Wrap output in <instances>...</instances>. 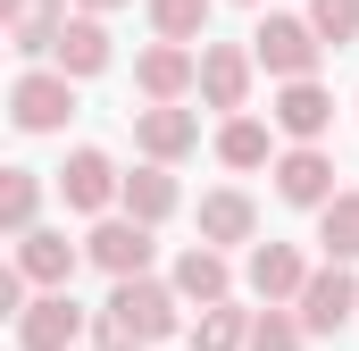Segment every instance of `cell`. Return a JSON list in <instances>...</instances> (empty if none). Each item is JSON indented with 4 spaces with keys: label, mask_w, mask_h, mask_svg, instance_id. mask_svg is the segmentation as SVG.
Here are the masks:
<instances>
[{
    "label": "cell",
    "mask_w": 359,
    "mask_h": 351,
    "mask_svg": "<svg viewBox=\"0 0 359 351\" xmlns=\"http://www.w3.org/2000/svg\"><path fill=\"white\" fill-rule=\"evenodd\" d=\"M100 326L151 351V343H168V335L184 326V293H176V284H159V276H126V284L109 293V318H100Z\"/></svg>",
    "instance_id": "1"
},
{
    "label": "cell",
    "mask_w": 359,
    "mask_h": 351,
    "mask_svg": "<svg viewBox=\"0 0 359 351\" xmlns=\"http://www.w3.org/2000/svg\"><path fill=\"white\" fill-rule=\"evenodd\" d=\"M251 59H259L268 76H284V84H318L326 42H318V25H309V17H284V8H268V17H259V34H251Z\"/></svg>",
    "instance_id": "2"
},
{
    "label": "cell",
    "mask_w": 359,
    "mask_h": 351,
    "mask_svg": "<svg viewBox=\"0 0 359 351\" xmlns=\"http://www.w3.org/2000/svg\"><path fill=\"white\" fill-rule=\"evenodd\" d=\"M8 117H17L25 134H59V126L76 117V84H67L59 67H25V76L8 84Z\"/></svg>",
    "instance_id": "3"
},
{
    "label": "cell",
    "mask_w": 359,
    "mask_h": 351,
    "mask_svg": "<svg viewBox=\"0 0 359 351\" xmlns=\"http://www.w3.org/2000/svg\"><path fill=\"white\" fill-rule=\"evenodd\" d=\"M292 318H301V335H334V326H351V318H359V276L326 260L318 276H309V284H301Z\"/></svg>",
    "instance_id": "4"
},
{
    "label": "cell",
    "mask_w": 359,
    "mask_h": 351,
    "mask_svg": "<svg viewBox=\"0 0 359 351\" xmlns=\"http://www.w3.org/2000/svg\"><path fill=\"white\" fill-rule=\"evenodd\" d=\"M251 76H259V59H251L243 42H209V51H201V100H209V109L243 117V100H251Z\"/></svg>",
    "instance_id": "5"
},
{
    "label": "cell",
    "mask_w": 359,
    "mask_h": 351,
    "mask_svg": "<svg viewBox=\"0 0 359 351\" xmlns=\"http://www.w3.org/2000/svg\"><path fill=\"white\" fill-rule=\"evenodd\" d=\"M151 251H159V243H151V226H134V218H100L92 243H84V260L109 267L117 284H126V276H151Z\"/></svg>",
    "instance_id": "6"
},
{
    "label": "cell",
    "mask_w": 359,
    "mask_h": 351,
    "mask_svg": "<svg viewBox=\"0 0 359 351\" xmlns=\"http://www.w3.org/2000/svg\"><path fill=\"white\" fill-rule=\"evenodd\" d=\"M134 84H142V100H151V109H176L184 92L201 84V59H192L184 42H151V51L134 59Z\"/></svg>",
    "instance_id": "7"
},
{
    "label": "cell",
    "mask_w": 359,
    "mask_h": 351,
    "mask_svg": "<svg viewBox=\"0 0 359 351\" xmlns=\"http://www.w3.org/2000/svg\"><path fill=\"white\" fill-rule=\"evenodd\" d=\"M84 343V310L67 293H34V310L17 318V351H76Z\"/></svg>",
    "instance_id": "8"
},
{
    "label": "cell",
    "mask_w": 359,
    "mask_h": 351,
    "mask_svg": "<svg viewBox=\"0 0 359 351\" xmlns=\"http://www.w3.org/2000/svg\"><path fill=\"white\" fill-rule=\"evenodd\" d=\"M276 192H284L292 209H326V201H334V159H326L318 143H292V151L276 159Z\"/></svg>",
    "instance_id": "9"
},
{
    "label": "cell",
    "mask_w": 359,
    "mask_h": 351,
    "mask_svg": "<svg viewBox=\"0 0 359 351\" xmlns=\"http://www.w3.org/2000/svg\"><path fill=\"white\" fill-rule=\"evenodd\" d=\"M59 192H67V209H109V201H126V176H117L109 151H67Z\"/></svg>",
    "instance_id": "10"
},
{
    "label": "cell",
    "mask_w": 359,
    "mask_h": 351,
    "mask_svg": "<svg viewBox=\"0 0 359 351\" xmlns=\"http://www.w3.org/2000/svg\"><path fill=\"white\" fill-rule=\"evenodd\" d=\"M243 276H251V293H259L268 310H284V301H301V284H309L318 267H301V251H292V243H259V251L243 260Z\"/></svg>",
    "instance_id": "11"
},
{
    "label": "cell",
    "mask_w": 359,
    "mask_h": 351,
    "mask_svg": "<svg viewBox=\"0 0 359 351\" xmlns=\"http://www.w3.org/2000/svg\"><path fill=\"white\" fill-rule=\"evenodd\" d=\"M134 143H142L151 168H176L184 151L201 143V117L192 109H134Z\"/></svg>",
    "instance_id": "12"
},
{
    "label": "cell",
    "mask_w": 359,
    "mask_h": 351,
    "mask_svg": "<svg viewBox=\"0 0 359 351\" xmlns=\"http://www.w3.org/2000/svg\"><path fill=\"white\" fill-rule=\"evenodd\" d=\"M76 260H84V251H76L67 234H50V226H34V234L17 243V276L42 284V293H67V284H76Z\"/></svg>",
    "instance_id": "13"
},
{
    "label": "cell",
    "mask_w": 359,
    "mask_h": 351,
    "mask_svg": "<svg viewBox=\"0 0 359 351\" xmlns=\"http://www.w3.org/2000/svg\"><path fill=\"white\" fill-rule=\"evenodd\" d=\"M268 117L284 126V134H292V143H318V134L334 126V92H326V84H284Z\"/></svg>",
    "instance_id": "14"
},
{
    "label": "cell",
    "mask_w": 359,
    "mask_h": 351,
    "mask_svg": "<svg viewBox=\"0 0 359 351\" xmlns=\"http://www.w3.org/2000/svg\"><path fill=\"white\" fill-rule=\"evenodd\" d=\"M168 284H176L184 301H201V310H217V301L234 293V267H226V251H209V243H192V251L176 260V276H168Z\"/></svg>",
    "instance_id": "15"
},
{
    "label": "cell",
    "mask_w": 359,
    "mask_h": 351,
    "mask_svg": "<svg viewBox=\"0 0 359 351\" xmlns=\"http://www.w3.org/2000/svg\"><path fill=\"white\" fill-rule=\"evenodd\" d=\"M259 234V209H251V192H201V243L217 251V243H251Z\"/></svg>",
    "instance_id": "16"
},
{
    "label": "cell",
    "mask_w": 359,
    "mask_h": 351,
    "mask_svg": "<svg viewBox=\"0 0 359 351\" xmlns=\"http://www.w3.org/2000/svg\"><path fill=\"white\" fill-rule=\"evenodd\" d=\"M100 67H109V25H100V17H67V34H59V76L84 84Z\"/></svg>",
    "instance_id": "17"
},
{
    "label": "cell",
    "mask_w": 359,
    "mask_h": 351,
    "mask_svg": "<svg viewBox=\"0 0 359 351\" xmlns=\"http://www.w3.org/2000/svg\"><path fill=\"white\" fill-rule=\"evenodd\" d=\"M176 176L168 168H134L126 176V218H134V226H159V218H176Z\"/></svg>",
    "instance_id": "18"
},
{
    "label": "cell",
    "mask_w": 359,
    "mask_h": 351,
    "mask_svg": "<svg viewBox=\"0 0 359 351\" xmlns=\"http://www.w3.org/2000/svg\"><path fill=\"white\" fill-rule=\"evenodd\" d=\"M318 243H326V260H334V267L359 260V192H334V201L318 209Z\"/></svg>",
    "instance_id": "19"
},
{
    "label": "cell",
    "mask_w": 359,
    "mask_h": 351,
    "mask_svg": "<svg viewBox=\"0 0 359 351\" xmlns=\"http://www.w3.org/2000/svg\"><path fill=\"white\" fill-rule=\"evenodd\" d=\"M251 318H259V310H234V301L201 310V326H192V351H251Z\"/></svg>",
    "instance_id": "20"
},
{
    "label": "cell",
    "mask_w": 359,
    "mask_h": 351,
    "mask_svg": "<svg viewBox=\"0 0 359 351\" xmlns=\"http://www.w3.org/2000/svg\"><path fill=\"white\" fill-rule=\"evenodd\" d=\"M34 209H42V176L34 168H8V184H0V226L25 243L34 234Z\"/></svg>",
    "instance_id": "21"
},
{
    "label": "cell",
    "mask_w": 359,
    "mask_h": 351,
    "mask_svg": "<svg viewBox=\"0 0 359 351\" xmlns=\"http://www.w3.org/2000/svg\"><path fill=\"white\" fill-rule=\"evenodd\" d=\"M142 8H151L159 42H201L209 34V0H142Z\"/></svg>",
    "instance_id": "22"
},
{
    "label": "cell",
    "mask_w": 359,
    "mask_h": 351,
    "mask_svg": "<svg viewBox=\"0 0 359 351\" xmlns=\"http://www.w3.org/2000/svg\"><path fill=\"white\" fill-rule=\"evenodd\" d=\"M217 159L226 168H268V126L259 117H226L217 126Z\"/></svg>",
    "instance_id": "23"
},
{
    "label": "cell",
    "mask_w": 359,
    "mask_h": 351,
    "mask_svg": "<svg viewBox=\"0 0 359 351\" xmlns=\"http://www.w3.org/2000/svg\"><path fill=\"white\" fill-rule=\"evenodd\" d=\"M309 25L326 51H343V42H359V0H309Z\"/></svg>",
    "instance_id": "24"
},
{
    "label": "cell",
    "mask_w": 359,
    "mask_h": 351,
    "mask_svg": "<svg viewBox=\"0 0 359 351\" xmlns=\"http://www.w3.org/2000/svg\"><path fill=\"white\" fill-rule=\"evenodd\" d=\"M309 335H301V318L292 310H259L251 318V351H301Z\"/></svg>",
    "instance_id": "25"
},
{
    "label": "cell",
    "mask_w": 359,
    "mask_h": 351,
    "mask_svg": "<svg viewBox=\"0 0 359 351\" xmlns=\"http://www.w3.org/2000/svg\"><path fill=\"white\" fill-rule=\"evenodd\" d=\"M92 351H142V343H126V335H109V326H100V343Z\"/></svg>",
    "instance_id": "26"
},
{
    "label": "cell",
    "mask_w": 359,
    "mask_h": 351,
    "mask_svg": "<svg viewBox=\"0 0 359 351\" xmlns=\"http://www.w3.org/2000/svg\"><path fill=\"white\" fill-rule=\"evenodd\" d=\"M76 8H84V17H109V8H126V0H76Z\"/></svg>",
    "instance_id": "27"
},
{
    "label": "cell",
    "mask_w": 359,
    "mask_h": 351,
    "mask_svg": "<svg viewBox=\"0 0 359 351\" xmlns=\"http://www.w3.org/2000/svg\"><path fill=\"white\" fill-rule=\"evenodd\" d=\"M243 8H259V0H243Z\"/></svg>",
    "instance_id": "28"
}]
</instances>
